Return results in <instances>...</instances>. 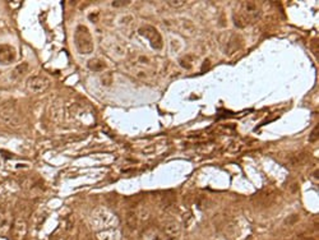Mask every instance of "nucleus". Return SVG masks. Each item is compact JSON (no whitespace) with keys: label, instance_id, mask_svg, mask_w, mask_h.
I'll return each instance as SVG.
<instances>
[{"label":"nucleus","instance_id":"f257e3e1","mask_svg":"<svg viewBox=\"0 0 319 240\" xmlns=\"http://www.w3.org/2000/svg\"><path fill=\"white\" fill-rule=\"evenodd\" d=\"M260 16H262V8L259 4L255 2H241L239 4L238 11L234 14V23L239 28H244L257 22Z\"/></svg>","mask_w":319,"mask_h":240},{"label":"nucleus","instance_id":"f03ea898","mask_svg":"<svg viewBox=\"0 0 319 240\" xmlns=\"http://www.w3.org/2000/svg\"><path fill=\"white\" fill-rule=\"evenodd\" d=\"M90 225L96 232L114 229L119 225L118 216L106 207H97L91 212Z\"/></svg>","mask_w":319,"mask_h":240},{"label":"nucleus","instance_id":"7ed1b4c3","mask_svg":"<svg viewBox=\"0 0 319 240\" xmlns=\"http://www.w3.org/2000/svg\"><path fill=\"white\" fill-rule=\"evenodd\" d=\"M74 45H76L77 51L83 55H90L95 50L92 34L84 25L77 26L74 31Z\"/></svg>","mask_w":319,"mask_h":240},{"label":"nucleus","instance_id":"20e7f679","mask_svg":"<svg viewBox=\"0 0 319 240\" xmlns=\"http://www.w3.org/2000/svg\"><path fill=\"white\" fill-rule=\"evenodd\" d=\"M0 119L4 123L12 127H17L21 123V117L18 114L17 102L14 100H4L0 102Z\"/></svg>","mask_w":319,"mask_h":240},{"label":"nucleus","instance_id":"39448f33","mask_svg":"<svg viewBox=\"0 0 319 240\" xmlns=\"http://www.w3.org/2000/svg\"><path fill=\"white\" fill-rule=\"evenodd\" d=\"M138 34H139L142 37H144L146 40H148V42L151 44V46L154 49V50H161V49H163L164 46L163 37H161L160 32L157 31L153 26H149V25L142 26V27L138 28Z\"/></svg>","mask_w":319,"mask_h":240},{"label":"nucleus","instance_id":"423d86ee","mask_svg":"<svg viewBox=\"0 0 319 240\" xmlns=\"http://www.w3.org/2000/svg\"><path fill=\"white\" fill-rule=\"evenodd\" d=\"M50 86V81L45 76H34L27 79V88L32 93H42Z\"/></svg>","mask_w":319,"mask_h":240},{"label":"nucleus","instance_id":"0eeeda50","mask_svg":"<svg viewBox=\"0 0 319 240\" xmlns=\"http://www.w3.org/2000/svg\"><path fill=\"white\" fill-rule=\"evenodd\" d=\"M18 58L17 49L11 44H0V64L11 65Z\"/></svg>","mask_w":319,"mask_h":240},{"label":"nucleus","instance_id":"6e6552de","mask_svg":"<svg viewBox=\"0 0 319 240\" xmlns=\"http://www.w3.org/2000/svg\"><path fill=\"white\" fill-rule=\"evenodd\" d=\"M11 230L14 240H23L27 235V221L23 217H16L13 220Z\"/></svg>","mask_w":319,"mask_h":240},{"label":"nucleus","instance_id":"1a4fd4ad","mask_svg":"<svg viewBox=\"0 0 319 240\" xmlns=\"http://www.w3.org/2000/svg\"><path fill=\"white\" fill-rule=\"evenodd\" d=\"M140 240H170L165 235V232L158 227L149 226L147 229L143 230L142 235H140Z\"/></svg>","mask_w":319,"mask_h":240},{"label":"nucleus","instance_id":"9d476101","mask_svg":"<svg viewBox=\"0 0 319 240\" xmlns=\"http://www.w3.org/2000/svg\"><path fill=\"white\" fill-rule=\"evenodd\" d=\"M163 231L165 232V235L169 237V239H175V237H178L180 235L182 229H180V225L177 222V221L169 220L164 223Z\"/></svg>","mask_w":319,"mask_h":240},{"label":"nucleus","instance_id":"9b49d317","mask_svg":"<svg viewBox=\"0 0 319 240\" xmlns=\"http://www.w3.org/2000/svg\"><path fill=\"white\" fill-rule=\"evenodd\" d=\"M12 213L7 209L0 208V234H6L12 229Z\"/></svg>","mask_w":319,"mask_h":240},{"label":"nucleus","instance_id":"f8f14e48","mask_svg":"<svg viewBox=\"0 0 319 240\" xmlns=\"http://www.w3.org/2000/svg\"><path fill=\"white\" fill-rule=\"evenodd\" d=\"M97 237L100 240H120L121 232L119 231L116 227L109 230H104V231H98Z\"/></svg>","mask_w":319,"mask_h":240},{"label":"nucleus","instance_id":"ddd939ff","mask_svg":"<svg viewBox=\"0 0 319 240\" xmlns=\"http://www.w3.org/2000/svg\"><path fill=\"white\" fill-rule=\"evenodd\" d=\"M87 67L92 72H102V70L106 69L107 65L101 58H92L87 62Z\"/></svg>","mask_w":319,"mask_h":240},{"label":"nucleus","instance_id":"4468645a","mask_svg":"<svg viewBox=\"0 0 319 240\" xmlns=\"http://www.w3.org/2000/svg\"><path fill=\"white\" fill-rule=\"evenodd\" d=\"M27 70H28V63L23 62L21 63V64H18L17 67L13 68V70H12V73L9 74V77H11V79L16 81V79H18L20 77L25 76L26 73H27Z\"/></svg>","mask_w":319,"mask_h":240},{"label":"nucleus","instance_id":"2eb2a0df","mask_svg":"<svg viewBox=\"0 0 319 240\" xmlns=\"http://www.w3.org/2000/svg\"><path fill=\"white\" fill-rule=\"evenodd\" d=\"M107 53L112 56H123L124 55V48L121 45L116 44V42H111L107 46Z\"/></svg>","mask_w":319,"mask_h":240},{"label":"nucleus","instance_id":"dca6fc26","mask_svg":"<svg viewBox=\"0 0 319 240\" xmlns=\"http://www.w3.org/2000/svg\"><path fill=\"white\" fill-rule=\"evenodd\" d=\"M137 222H138L137 215L133 212L129 213L128 217H126V223H128V226L130 227V229H135V227H137Z\"/></svg>","mask_w":319,"mask_h":240},{"label":"nucleus","instance_id":"f3484780","mask_svg":"<svg viewBox=\"0 0 319 240\" xmlns=\"http://www.w3.org/2000/svg\"><path fill=\"white\" fill-rule=\"evenodd\" d=\"M169 4H170L173 8H180L182 6H184L185 2H183V0H180V2H169Z\"/></svg>","mask_w":319,"mask_h":240},{"label":"nucleus","instance_id":"a211bd4d","mask_svg":"<svg viewBox=\"0 0 319 240\" xmlns=\"http://www.w3.org/2000/svg\"><path fill=\"white\" fill-rule=\"evenodd\" d=\"M318 140V127H315V128L313 129V132H311L310 134V141L311 142H314V141Z\"/></svg>","mask_w":319,"mask_h":240},{"label":"nucleus","instance_id":"6ab92c4d","mask_svg":"<svg viewBox=\"0 0 319 240\" xmlns=\"http://www.w3.org/2000/svg\"><path fill=\"white\" fill-rule=\"evenodd\" d=\"M128 4H130V2H112L111 6L116 7V8H118V7H125V6H128Z\"/></svg>","mask_w":319,"mask_h":240}]
</instances>
